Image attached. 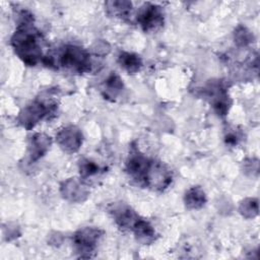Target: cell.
Masks as SVG:
<instances>
[{
    "label": "cell",
    "mask_w": 260,
    "mask_h": 260,
    "mask_svg": "<svg viewBox=\"0 0 260 260\" xmlns=\"http://www.w3.org/2000/svg\"><path fill=\"white\" fill-rule=\"evenodd\" d=\"M20 21L11 37V46L15 54L29 66L44 61L43 37L32 22V15L26 11L20 13Z\"/></svg>",
    "instance_id": "obj_1"
},
{
    "label": "cell",
    "mask_w": 260,
    "mask_h": 260,
    "mask_svg": "<svg viewBox=\"0 0 260 260\" xmlns=\"http://www.w3.org/2000/svg\"><path fill=\"white\" fill-rule=\"evenodd\" d=\"M126 171L139 185L156 191L168 188L172 182V175L167 166L141 153L130 155L126 164Z\"/></svg>",
    "instance_id": "obj_2"
},
{
    "label": "cell",
    "mask_w": 260,
    "mask_h": 260,
    "mask_svg": "<svg viewBox=\"0 0 260 260\" xmlns=\"http://www.w3.org/2000/svg\"><path fill=\"white\" fill-rule=\"evenodd\" d=\"M46 65H56L72 73H84L90 70L91 61L87 51L80 47L67 45L60 48L55 55H47L43 61Z\"/></svg>",
    "instance_id": "obj_3"
},
{
    "label": "cell",
    "mask_w": 260,
    "mask_h": 260,
    "mask_svg": "<svg viewBox=\"0 0 260 260\" xmlns=\"http://www.w3.org/2000/svg\"><path fill=\"white\" fill-rule=\"evenodd\" d=\"M56 105L51 103H46L44 101H36L31 105L23 109L19 115V123L26 129L34 127L40 120L45 116L50 115L55 110Z\"/></svg>",
    "instance_id": "obj_4"
},
{
    "label": "cell",
    "mask_w": 260,
    "mask_h": 260,
    "mask_svg": "<svg viewBox=\"0 0 260 260\" xmlns=\"http://www.w3.org/2000/svg\"><path fill=\"white\" fill-rule=\"evenodd\" d=\"M137 22L144 31L156 30L164 23V13L159 6L145 3L138 11Z\"/></svg>",
    "instance_id": "obj_5"
},
{
    "label": "cell",
    "mask_w": 260,
    "mask_h": 260,
    "mask_svg": "<svg viewBox=\"0 0 260 260\" xmlns=\"http://www.w3.org/2000/svg\"><path fill=\"white\" fill-rule=\"evenodd\" d=\"M102 232L96 229L85 228L78 231L74 236V244L79 253H90L95 247V243Z\"/></svg>",
    "instance_id": "obj_6"
},
{
    "label": "cell",
    "mask_w": 260,
    "mask_h": 260,
    "mask_svg": "<svg viewBox=\"0 0 260 260\" xmlns=\"http://www.w3.org/2000/svg\"><path fill=\"white\" fill-rule=\"evenodd\" d=\"M57 141L61 148L68 152L76 151L82 142V135L78 129L73 126L64 128L59 132Z\"/></svg>",
    "instance_id": "obj_7"
},
{
    "label": "cell",
    "mask_w": 260,
    "mask_h": 260,
    "mask_svg": "<svg viewBox=\"0 0 260 260\" xmlns=\"http://www.w3.org/2000/svg\"><path fill=\"white\" fill-rule=\"evenodd\" d=\"M51 140L50 137H47L43 134H37L32 137L30 143V157L31 159H38L41 157L50 146Z\"/></svg>",
    "instance_id": "obj_8"
},
{
    "label": "cell",
    "mask_w": 260,
    "mask_h": 260,
    "mask_svg": "<svg viewBox=\"0 0 260 260\" xmlns=\"http://www.w3.org/2000/svg\"><path fill=\"white\" fill-rule=\"evenodd\" d=\"M118 62L120 66L123 67L129 73L137 72L142 65V62L139 56L132 53H128V52L121 53L119 55Z\"/></svg>",
    "instance_id": "obj_9"
},
{
    "label": "cell",
    "mask_w": 260,
    "mask_h": 260,
    "mask_svg": "<svg viewBox=\"0 0 260 260\" xmlns=\"http://www.w3.org/2000/svg\"><path fill=\"white\" fill-rule=\"evenodd\" d=\"M132 232H134L138 241L145 244L150 243L154 237V230L146 220L142 218H139Z\"/></svg>",
    "instance_id": "obj_10"
},
{
    "label": "cell",
    "mask_w": 260,
    "mask_h": 260,
    "mask_svg": "<svg viewBox=\"0 0 260 260\" xmlns=\"http://www.w3.org/2000/svg\"><path fill=\"white\" fill-rule=\"evenodd\" d=\"M106 5L108 12L118 17H128L131 11V3L127 1H111L107 2Z\"/></svg>",
    "instance_id": "obj_11"
},
{
    "label": "cell",
    "mask_w": 260,
    "mask_h": 260,
    "mask_svg": "<svg viewBox=\"0 0 260 260\" xmlns=\"http://www.w3.org/2000/svg\"><path fill=\"white\" fill-rule=\"evenodd\" d=\"M205 195L204 192L198 188V187H194L192 189H190L185 196V202L186 205L190 208H199L202 205H204L205 202Z\"/></svg>",
    "instance_id": "obj_12"
},
{
    "label": "cell",
    "mask_w": 260,
    "mask_h": 260,
    "mask_svg": "<svg viewBox=\"0 0 260 260\" xmlns=\"http://www.w3.org/2000/svg\"><path fill=\"white\" fill-rule=\"evenodd\" d=\"M123 83L118 75L112 74L106 81L104 85L105 90V96L106 98H115L120 90L122 89Z\"/></svg>",
    "instance_id": "obj_13"
},
{
    "label": "cell",
    "mask_w": 260,
    "mask_h": 260,
    "mask_svg": "<svg viewBox=\"0 0 260 260\" xmlns=\"http://www.w3.org/2000/svg\"><path fill=\"white\" fill-rule=\"evenodd\" d=\"M81 162V161H80ZM100 168L94 162H91L89 160H84L80 164V174L83 177H88L96 174L99 172Z\"/></svg>",
    "instance_id": "obj_14"
}]
</instances>
